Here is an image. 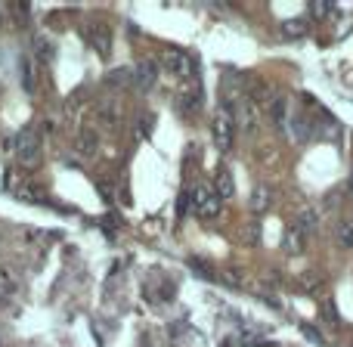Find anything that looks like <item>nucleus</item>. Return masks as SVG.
Listing matches in <instances>:
<instances>
[{"mask_svg":"<svg viewBox=\"0 0 353 347\" xmlns=\"http://www.w3.org/2000/svg\"><path fill=\"white\" fill-rule=\"evenodd\" d=\"M232 134H236V124H232L230 109H220L217 115H214V121H211L214 146H217L220 152H230V146H232Z\"/></svg>","mask_w":353,"mask_h":347,"instance_id":"3","label":"nucleus"},{"mask_svg":"<svg viewBox=\"0 0 353 347\" xmlns=\"http://www.w3.org/2000/svg\"><path fill=\"white\" fill-rule=\"evenodd\" d=\"M294 226H298V230L304 232V236H310V232H313V230H316V226H319V217H316V211H310V208H307V211H301V217H298V224H294Z\"/></svg>","mask_w":353,"mask_h":347,"instance_id":"10","label":"nucleus"},{"mask_svg":"<svg viewBox=\"0 0 353 347\" xmlns=\"http://www.w3.org/2000/svg\"><path fill=\"white\" fill-rule=\"evenodd\" d=\"M87 41H90V47L97 50L103 59L112 53V34H109L105 25H93V28H87Z\"/></svg>","mask_w":353,"mask_h":347,"instance_id":"6","label":"nucleus"},{"mask_svg":"<svg viewBox=\"0 0 353 347\" xmlns=\"http://www.w3.org/2000/svg\"><path fill=\"white\" fill-rule=\"evenodd\" d=\"M159 81V66H155L152 59H140L134 68V84L140 87V90H149V87Z\"/></svg>","mask_w":353,"mask_h":347,"instance_id":"5","label":"nucleus"},{"mask_svg":"<svg viewBox=\"0 0 353 347\" xmlns=\"http://www.w3.org/2000/svg\"><path fill=\"white\" fill-rule=\"evenodd\" d=\"M270 118H273L276 128H282V124H285V99H282V97H276L273 103H270Z\"/></svg>","mask_w":353,"mask_h":347,"instance_id":"13","label":"nucleus"},{"mask_svg":"<svg viewBox=\"0 0 353 347\" xmlns=\"http://www.w3.org/2000/svg\"><path fill=\"white\" fill-rule=\"evenodd\" d=\"M338 245L341 248H353V220H341L338 224Z\"/></svg>","mask_w":353,"mask_h":347,"instance_id":"11","label":"nucleus"},{"mask_svg":"<svg viewBox=\"0 0 353 347\" xmlns=\"http://www.w3.org/2000/svg\"><path fill=\"white\" fill-rule=\"evenodd\" d=\"M310 12L313 16H329V12H335V3H310Z\"/></svg>","mask_w":353,"mask_h":347,"instance_id":"18","label":"nucleus"},{"mask_svg":"<svg viewBox=\"0 0 353 347\" xmlns=\"http://www.w3.org/2000/svg\"><path fill=\"white\" fill-rule=\"evenodd\" d=\"M350 189H353V177H350Z\"/></svg>","mask_w":353,"mask_h":347,"instance_id":"20","label":"nucleus"},{"mask_svg":"<svg viewBox=\"0 0 353 347\" xmlns=\"http://www.w3.org/2000/svg\"><path fill=\"white\" fill-rule=\"evenodd\" d=\"M78 149H81V152H93V149H97V137H93V134H81Z\"/></svg>","mask_w":353,"mask_h":347,"instance_id":"16","label":"nucleus"},{"mask_svg":"<svg viewBox=\"0 0 353 347\" xmlns=\"http://www.w3.org/2000/svg\"><path fill=\"white\" fill-rule=\"evenodd\" d=\"M236 118H239V128H242L245 134H257V109H254L251 103H242V106H239Z\"/></svg>","mask_w":353,"mask_h":347,"instance_id":"7","label":"nucleus"},{"mask_svg":"<svg viewBox=\"0 0 353 347\" xmlns=\"http://www.w3.org/2000/svg\"><path fill=\"white\" fill-rule=\"evenodd\" d=\"M12 152H16V159L22 161V165H34V161L41 159V137L31 128L19 130L16 140H12Z\"/></svg>","mask_w":353,"mask_h":347,"instance_id":"2","label":"nucleus"},{"mask_svg":"<svg viewBox=\"0 0 353 347\" xmlns=\"http://www.w3.org/2000/svg\"><path fill=\"white\" fill-rule=\"evenodd\" d=\"M304 31H307L304 19H285V22H282V34L285 37H301Z\"/></svg>","mask_w":353,"mask_h":347,"instance_id":"12","label":"nucleus"},{"mask_svg":"<svg viewBox=\"0 0 353 347\" xmlns=\"http://www.w3.org/2000/svg\"><path fill=\"white\" fill-rule=\"evenodd\" d=\"M304 232H301L298 230V226H288V230H285V236H282V248H285L288 251V255H301V251H304Z\"/></svg>","mask_w":353,"mask_h":347,"instance_id":"8","label":"nucleus"},{"mask_svg":"<svg viewBox=\"0 0 353 347\" xmlns=\"http://www.w3.org/2000/svg\"><path fill=\"white\" fill-rule=\"evenodd\" d=\"M304 335H307V338H313L316 344H325V341H323V335H319L316 329H310V326H304Z\"/></svg>","mask_w":353,"mask_h":347,"instance_id":"19","label":"nucleus"},{"mask_svg":"<svg viewBox=\"0 0 353 347\" xmlns=\"http://www.w3.org/2000/svg\"><path fill=\"white\" fill-rule=\"evenodd\" d=\"M22 84L28 87V90H34V78H31V62L22 59Z\"/></svg>","mask_w":353,"mask_h":347,"instance_id":"17","label":"nucleus"},{"mask_svg":"<svg viewBox=\"0 0 353 347\" xmlns=\"http://www.w3.org/2000/svg\"><path fill=\"white\" fill-rule=\"evenodd\" d=\"M214 189H217L220 199H232L236 195V183H232V174L226 168H220L217 177H214Z\"/></svg>","mask_w":353,"mask_h":347,"instance_id":"9","label":"nucleus"},{"mask_svg":"<svg viewBox=\"0 0 353 347\" xmlns=\"http://www.w3.org/2000/svg\"><path fill=\"white\" fill-rule=\"evenodd\" d=\"M134 78V72H128V68H115V72L109 75V84H124V81Z\"/></svg>","mask_w":353,"mask_h":347,"instance_id":"15","label":"nucleus"},{"mask_svg":"<svg viewBox=\"0 0 353 347\" xmlns=\"http://www.w3.org/2000/svg\"><path fill=\"white\" fill-rule=\"evenodd\" d=\"M192 208H195V214H201V217H217L220 214V195H217V189L211 186V183H195L192 186Z\"/></svg>","mask_w":353,"mask_h":347,"instance_id":"1","label":"nucleus"},{"mask_svg":"<svg viewBox=\"0 0 353 347\" xmlns=\"http://www.w3.org/2000/svg\"><path fill=\"white\" fill-rule=\"evenodd\" d=\"M267 205H270V189H257L254 199H251V208H254V211H261V208H267Z\"/></svg>","mask_w":353,"mask_h":347,"instance_id":"14","label":"nucleus"},{"mask_svg":"<svg viewBox=\"0 0 353 347\" xmlns=\"http://www.w3.org/2000/svg\"><path fill=\"white\" fill-rule=\"evenodd\" d=\"M161 68L171 75H189L192 72V59H189V53H183V50L168 47L165 53H161Z\"/></svg>","mask_w":353,"mask_h":347,"instance_id":"4","label":"nucleus"}]
</instances>
